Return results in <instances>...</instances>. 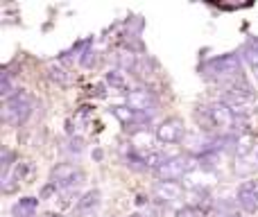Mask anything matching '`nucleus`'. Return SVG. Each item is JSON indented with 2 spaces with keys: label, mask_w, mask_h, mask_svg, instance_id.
<instances>
[{
  "label": "nucleus",
  "mask_w": 258,
  "mask_h": 217,
  "mask_svg": "<svg viewBox=\"0 0 258 217\" xmlns=\"http://www.w3.org/2000/svg\"><path fill=\"white\" fill-rule=\"evenodd\" d=\"M39 210V197H23L12 206V217H34Z\"/></svg>",
  "instance_id": "obj_9"
},
{
  "label": "nucleus",
  "mask_w": 258,
  "mask_h": 217,
  "mask_svg": "<svg viewBox=\"0 0 258 217\" xmlns=\"http://www.w3.org/2000/svg\"><path fill=\"white\" fill-rule=\"evenodd\" d=\"M84 181V174L77 165L73 163H57L50 170V183L59 190H68V188H75L77 183Z\"/></svg>",
  "instance_id": "obj_4"
},
{
  "label": "nucleus",
  "mask_w": 258,
  "mask_h": 217,
  "mask_svg": "<svg viewBox=\"0 0 258 217\" xmlns=\"http://www.w3.org/2000/svg\"><path fill=\"white\" fill-rule=\"evenodd\" d=\"M240 206H238L236 199H218L213 204V208H211V213H213V217H240Z\"/></svg>",
  "instance_id": "obj_10"
},
{
  "label": "nucleus",
  "mask_w": 258,
  "mask_h": 217,
  "mask_svg": "<svg viewBox=\"0 0 258 217\" xmlns=\"http://www.w3.org/2000/svg\"><path fill=\"white\" fill-rule=\"evenodd\" d=\"M236 172L242 174V177H247V174L254 172V163H251L249 156H240V159H236Z\"/></svg>",
  "instance_id": "obj_17"
},
{
  "label": "nucleus",
  "mask_w": 258,
  "mask_h": 217,
  "mask_svg": "<svg viewBox=\"0 0 258 217\" xmlns=\"http://www.w3.org/2000/svg\"><path fill=\"white\" fill-rule=\"evenodd\" d=\"M100 206V190H89L80 201H77V208L80 210H91V208H98Z\"/></svg>",
  "instance_id": "obj_14"
},
{
  "label": "nucleus",
  "mask_w": 258,
  "mask_h": 217,
  "mask_svg": "<svg viewBox=\"0 0 258 217\" xmlns=\"http://www.w3.org/2000/svg\"><path fill=\"white\" fill-rule=\"evenodd\" d=\"M32 109H34V98L30 91L18 89L12 98L3 102V120L9 127H21L27 118H30Z\"/></svg>",
  "instance_id": "obj_2"
},
{
  "label": "nucleus",
  "mask_w": 258,
  "mask_h": 217,
  "mask_svg": "<svg viewBox=\"0 0 258 217\" xmlns=\"http://www.w3.org/2000/svg\"><path fill=\"white\" fill-rule=\"evenodd\" d=\"M236 201L245 213H258V179H247L238 186Z\"/></svg>",
  "instance_id": "obj_7"
},
{
  "label": "nucleus",
  "mask_w": 258,
  "mask_h": 217,
  "mask_svg": "<svg viewBox=\"0 0 258 217\" xmlns=\"http://www.w3.org/2000/svg\"><path fill=\"white\" fill-rule=\"evenodd\" d=\"M183 136H186V124L177 115L161 120L159 127L154 129V138L159 142H163V145H177V142L183 140Z\"/></svg>",
  "instance_id": "obj_5"
},
{
  "label": "nucleus",
  "mask_w": 258,
  "mask_h": 217,
  "mask_svg": "<svg viewBox=\"0 0 258 217\" xmlns=\"http://www.w3.org/2000/svg\"><path fill=\"white\" fill-rule=\"evenodd\" d=\"M177 217H204V210L195 208V206H181V208H177Z\"/></svg>",
  "instance_id": "obj_18"
},
{
  "label": "nucleus",
  "mask_w": 258,
  "mask_h": 217,
  "mask_svg": "<svg viewBox=\"0 0 258 217\" xmlns=\"http://www.w3.org/2000/svg\"><path fill=\"white\" fill-rule=\"evenodd\" d=\"M48 75H50V80L57 82L59 86H68V84H71V73L61 66V61L50 63V66H48Z\"/></svg>",
  "instance_id": "obj_12"
},
{
  "label": "nucleus",
  "mask_w": 258,
  "mask_h": 217,
  "mask_svg": "<svg viewBox=\"0 0 258 217\" xmlns=\"http://www.w3.org/2000/svg\"><path fill=\"white\" fill-rule=\"evenodd\" d=\"M242 59L247 61V66L251 68V73H254V77L258 80V39L256 36H251V39H247V43L242 45Z\"/></svg>",
  "instance_id": "obj_11"
},
{
  "label": "nucleus",
  "mask_w": 258,
  "mask_h": 217,
  "mask_svg": "<svg viewBox=\"0 0 258 217\" xmlns=\"http://www.w3.org/2000/svg\"><path fill=\"white\" fill-rule=\"evenodd\" d=\"M129 217H145V215H141V213H134V215H129Z\"/></svg>",
  "instance_id": "obj_20"
},
{
  "label": "nucleus",
  "mask_w": 258,
  "mask_h": 217,
  "mask_svg": "<svg viewBox=\"0 0 258 217\" xmlns=\"http://www.w3.org/2000/svg\"><path fill=\"white\" fill-rule=\"evenodd\" d=\"M183 195H186V190L179 181H156L152 186V197L161 204H172V201L181 199Z\"/></svg>",
  "instance_id": "obj_8"
},
{
  "label": "nucleus",
  "mask_w": 258,
  "mask_h": 217,
  "mask_svg": "<svg viewBox=\"0 0 258 217\" xmlns=\"http://www.w3.org/2000/svg\"><path fill=\"white\" fill-rule=\"evenodd\" d=\"M125 104L134 111H141V113L152 115L156 109H159V98L154 95V91L150 89H129L125 95Z\"/></svg>",
  "instance_id": "obj_6"
},
{
  "label": "nucleus",
  "mask_w": 258,
  "mask_h": 217,
  "mask_svg": "<svg viewBox=\"0 0 258 217\" xmlns=\"http://www.w3.org/2000/svg\"><path fill=\"white\" fill-rule=\"evenodd\" d=\"M195 170H200V159H195L190 154H179V156H168L154 170V174L159 181H179V179H186Z\"/></svg>",
  "instance_id": "obj_3"
},
{
  "label": "nucleus",
  "mask_w": 258,
  "mask_h": 217,
  "mask_svg": "<svg viewBox=\"0 0 258 217\" xmlns=\"http://www.w3.org/2000/svg\"><path fill=\"white\" fill-rule=\"evenodd\" d=\"M107 82L111 84V89H127L129 86V77H127V70H122V68H113V70L107 73Z\"/></svg>",
  "instance_id": "obj_13"
},
{
  "label": "nucleus",
  "mask_w": 258,
  "mask_h": 217,
  "mask_svg": "<svg viewBox=\"0 0 258 217\" xmlns=\"http://www.w3.org/2000/svg\"><path fill=\"white\" fill-rule=\"evenodd\" d=\"M68 152H73V154H82L84 152V140H82L80 136H71L68 138Z\"/></svg>",
  "instance_id": "obj_19"
},
{
  "label": "nucleus",
  "mask_w": 258,
  "mask_h": 217,
  "mask_svg": "<svg viewBox=\"0 0 258 217\" xmlns=\"http://www.w3.org/2000/svg\"><path fill=\"white\" fill-rule=\"evenodd\" d=\"M18 89H14V80H12V75H9L7 70H3L0 73V93H3V98L7 100V98H12L14 93H16Z\"/></svg>",
  "instance_id": "obj_16"
},
{
  "label": "nucleus",
  "mask_w": 258,
  "mask_h": 217,
  "mask_svg": "<svg viewBox=\"0 0 258 217\" xmlns=\"http://www.w3.org/2000/svg\"><path fill=\"white\" fill-rule=\"evenodd\" d=\"M200 73L206 80L218 82V84L224 86L233 77L242 75V52H227V54L209 59L206 63H202Z\"/></svg>",
  "instance_id": "obj_1"
},
{
  "label": "nucleus",
  "mask_w": 258,
  "mask_h": 217,
  "mask_svg": "<svg viewBox=\"0 0 258 217\" xmlns=\"http://www.w3.org/2000/svg\"><path fill=\"white\" fill-rule=\"evenodd\" d=\"M98 61H100V52L93 48V45H86L80 54V63L84 68H93V66H98Z\"/></svg>",
  "instance_id": "obj_15"
}]
</instances>
